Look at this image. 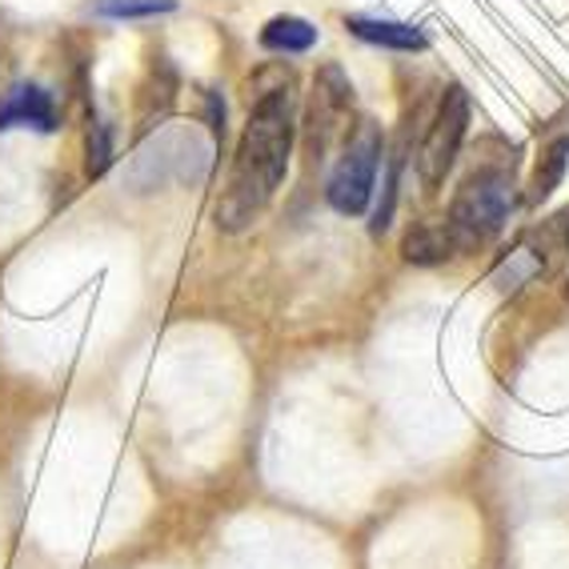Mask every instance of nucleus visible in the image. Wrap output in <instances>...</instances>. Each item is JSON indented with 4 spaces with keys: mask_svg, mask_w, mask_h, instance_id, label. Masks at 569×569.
<instances>
[{
    "mask_svg": "<svg viewBox=\"0 0 569 569\" xmlns=\"http://www.w3.org/2000/svg\"><path fill=\"white\" fill-rule=\"evenodd\" d=\"M293 137V77H284L273 89L257 92L253 109H249V124L237 141L233 169H229L224 193L217 201V224L224 233H241L269 209L284 181V169H289Z\"/></svg>",
    "mask_w": 569,
    "mask_h": 569,
    "instance_id": "nucleus-1",
    "label": "nucleus"
},
{
    "mask_svg": "<svg viewBox=\"0 0 569 569\" xmlns=\"http://www.w3.org/2000/svg\"><path fill=\"white\" fill-rule=\"evenodd\" d=\"M509 209H513V177L506 169H478L458 189L446 224L458 249H473L506 229Z\"/></svg>",
    "mask_w": 569,
    "mask_h": 569,
    "instance_id": "nucleus-2",
    "label": "nucleus"
},
{
    "mask_svg": "<svg viewBox=\"0 0 569 569\" xmlns=\"http://www.w3.org/2000/svg\"><path fill=\"white\" fill-rule=\"evenodd\" d=\"M386 153V137L377 121H357L346 137V149L337 157L333 173H329L326 197L341 217H361L373 201L377 164Z\"/></svg>",
    "mask_w": 569,
    "mask_h": 569,
    "instance_id": "nucleus-3",
    "label": "nucleus"
},
{
    "mask_svg": "<svg viewBox=\"0 0 569 569\" xmlns=\"http://www.w3.org/2000/svg\"><path fill=\"white\" fill-rule=\"evenodd\" d=\"M469 112H473L469 109V92L461 84H449L438 112H433V121H429L421 153H417V177H421V184H426L429 193L446 181V173L458 161L461 141H466V129H469Z\"/></svg>",
    "mask_w": 569,
    "mask_h": 569,
    "instance_id": "nucleus-4",
    "label": "nucleus"
},
{
    "mask_svg": "<svg viewBox=\"0 0 569 569\" xmlns=\"http://www.w3.org/2000/svg\"><path fill=\"white\" fill-rule=\"evenodd\" d=\"M349 109H353V84H349L346 69L341 64H321V72H317L313 81V104H309V157L313 161H321L329 149V141H333L337 132L346 129V117Z\"/></svg>",
    "mask_w": 569,
    "mask_h": 569,
    "instance_id": "nucleus-5",
    "label": "nucleus"
},
{
    "mask_svg": "<svg viewBox=\"0 0 569 569\" xmlns=\"http://www.w3.org/2000/svg\"><path fill=\"white\" fill-rule=\"evenodd\" d=\"M17 124H29V129H41V132H57L61 112H57L52 92H44L41 84H17V89L4 92V101H0V132L17 129Z\"/></svg>",
    "mask_w": 569,
    "mask_h": 569,
    "instance_id": "nucleus-6",
    "label": "nucleus"
},
{
    "mask_svg": "<svg viewBox=\"0 0 569 569\" xmlns=\"http://www.w3.org/2000/svg\"><path fill=\"white\" fill-rule=\"evenodd\" d=\"M346 29L353 32L357 41L377 44V49H393V52H421L429 44V37L417 29V24L381 21V17H346Z\"/></svg>",
    "mask_w": 569,
    "mask_h": 569,
    "instance_id": "nucleus-7",
    "label": "nucleus"
},
{
    "mask_svg": "<svg viewBox=\"0 0 569 569\" xmlns=\"http://www.w3.org/2000/svg\"><path fill=\"white\" fill-rule=\"evenodd\" d=\"M401 253L413 264H438L446 257L461 253V249L453 241V233H449V224H413L406 241H401Z\"/></svg>",
    "mask_w": 569,
    "mask_h": 569,
    "instance_id": "nucleus-8",
    "label": "nucleus"
},
{
    "mask_svg": "<svg viewBox=\"0 0 569 569\" xmlns=\"http://www.w3.org/2000/svg\"><path fill=\"white\" fill-rule=\"evenodd\" d=\"M317 37H321V32H317L309 21H301V17H273V21L261 29V49L297 57V52L313 49Z\"/></svg>",
    "mask_w": 569,
    "mask_h": 569,
    "instance_id": "nucleus-9",
    "label": "nucleus"
},
{
    "mask_svg": "<svg viewBox=\"0 0 569 569\" xmlns=\"http://www.w3.org/2000/svg\"><path fill=\"white\" fill-rule=\"evenodd\" d=\"M566 169H569V137H558V141H549L546 149H541V161H538V169H533V181H529V201L533 204L546 201L561 184Z\"/></svg>",
    "mask_w": 569,
    "mask_h": 569,
    "instance_id": "nucleus-10",
    "label": "nucleus"
},
{
    "mask_svg": "<svg viewBox=\"0 0 569 569\" xmlns=\"http://www.w3.org/2000/svg\"><path fill=\"white\" fill-rule=\"evenodd\" d=\"M177 0H101L97 12L101 17H117V21H132V17H161V12H173Z\"/></svg>",
    "mask_w": 569,
    "mask_h": 569,
    "instance_id": "nucleus-11",
    "label": "nucleus"
},
{
    "mask_svg": "<svg viewBox=\"0 0 569 569\" xmlns=\"http://www.w3.org/2000/svg\"><path fill=\"white\" fill-rule=\"evenodd\" d=\"M109 164H112V132L104 121H92L89 124V144H84V173L101 177Z\"/></svg>",
    "mask_w": 569,
    "mask_h": 569,
    "instance_id": "nucleus-12",
    "label": "nucleus"
}]
</instances>
